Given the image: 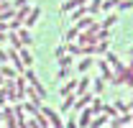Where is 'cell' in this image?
Returning <instances> with one entry per match:
<instances>
[{
    "mask_svg": "<svg viewBox=\"0 0 133 128\" xmlns=\"http://www.w3.org/2000/svg\"><path fill=\"white\" fill-rule=\"evenodd\" d=\"M90 64H92V62H90V59H84V62H79V69H82V72H84V69H87Z\"/></svg>",
    "mask_w": 133,
    "mask_h": 128,
    "instance_id": "obj_1",
    "label": "cell"
}]
</instances>
